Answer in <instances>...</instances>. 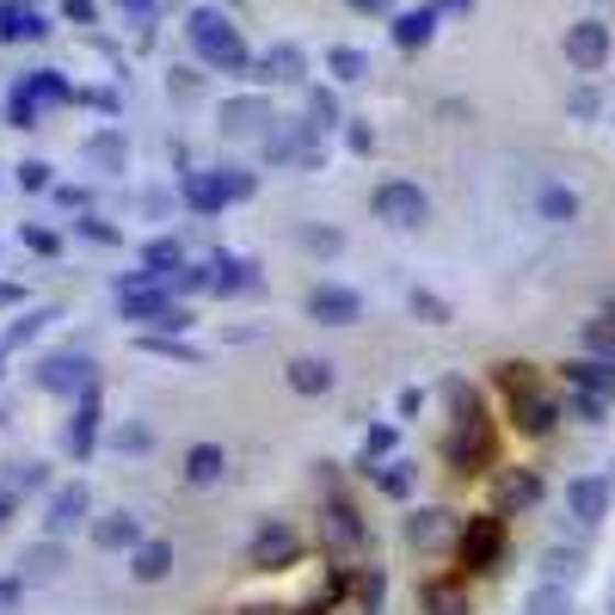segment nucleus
Instances as JSON below:
<instances>
[{"label": "nucleus", "mask_w": 615, "mask_h": 615, "mask_svg": "<svg viewBox=\"0 0 615 615\" xmlns=\"http://www.w3.org/2000/svg\"><path fill=\"white\" fill-rule=\"evenodd\" d=\"M499 394H505V406H511V425L529 431V437L554 431V418H560L554 394L541 388V376L529 364H499Z\"/></svg>", "instance_id": "obj_1"}, {"label": "nucleus", "mask_w": 615, "mask_h": 615, "mask_svg": "<svg viewBox=\"0 0 615 615\" xmlns=\"http://www.w3.org/2000/svg\"><path fill=\"white\" fill-rule=\"evenodd\" d=\"M191 44H198L203 62H215V68H228V75H241L246 68V44H241V31L228 25L222 13H191Z\"/></svg>", "instance_id": "obj_2"}, {"label": "nucleus", "mask_w": 615, "mask_h": 615, "mask_svg": "<svg viewBox=\"0 0 615 615\" xmlns=\"http://www.w3.org/2000/svg\"><path fill=\"white\" fill-rule=\"evenodd\" d=\"M499 548H505V523L474 517L468 536H461V548H456V560H461V572H487V567H499Z\"/></svg>", "instance_id": "obj_3"}, {"label": "nucleus", "mask_w": 615, "mask_h": 615, "mask_svg": "<svg viewBox=\"0 0 615 615\" xmlns=\"http://www.w3.org/2000/svg\"><path fill=\"white\" fill-rule=\"evenodd\" d=\"M425 191H418V185H406V179H388L382 191H376V215H382L388 228H418V222H425Z\"/></svg>", "instance_id": "obj_4"}, {"label": "nucleus", "mask_w": 615, "mask_h": 615, "mask_svg": "<svg viewBox=\"0 0 615 615\" xmlns=\"http://www.w3.org/2000/svg\"><path fill=\"white\" fill-rule=\"evenodd\" d=\"M567 62L572 68H603L610 62V25L603 19H579V25H567Z\"/></svg>", "instance_id": "obj_5"}, {"label": "nucleus", "mask_w": 615, "mask_h": 615, "mask_svg": "<svg viewBox=\"0 0 615 615\" xmlns=\"http://www.w3.org/2000/svg\"><path fill=\"white\" fill-rule=\"evenodd\" d=\"M610 499H615L610 480H597V474H584V480H572V487H567V505H572V517H579V523H603V517H610Z\"/></svg>", "instance_id": "obj_6"}, {"label": "nucleus", "mask_w": 615, "mask_h": 615, "mask_svg": "<svg viewBox=\"0 0 615 615\" xmlns=\"http://www.w3.org/2000/svg\"><path fill=\"white\" fill-rule=\"evenodd\" d=\"M308 308H314V321H326V326H351L357 314H364L357 290H338V283H321V290L308 295Z\"/></svg>", "instance_id": "obj_7"}, {"label": "nucleus", "mask_w": 615, "mask_h": 615, "mask_svg": "<svg viewBox=\"0 0 615 615\" xmlns=\"http://www.w3.org/2000/svg\"><path fill=\"white\" fill-rule=\"evenodd\" d=\"M567 382H572V394H597V400H610V394H615V364H603V357H584V364L567 369Z\"/></svg>", "instance_id": "obj_8"}, {"label": "nucleus", "mask_w": 615, "mask_h": 615, "mask_svg": "<svg viewBox=\"0 0 615 615\" xmlns=\"http://www.w3.org/2000/svg\"><path fill=\"white\" fill-rule=\"evenodd\" d=\"M425 610L431 615H468V584L461 579H431L425 584Z\"/></svg>", "instance_id": "obj_9"}, {"label": "nucleus", "mask_w": 615, "mask_h": 615, "mask_svg": "<svg viewBox=\"0 0 615 615\" xmlns=\"http://www.w3.org/2000/svg\"><path fill=\"white\" fill-rule=\"evenodd\" d=\"M290 388H295V394H326V388H333V364L295 357V364H290Z\"/></svg>", "instance_id": "obj_10"}, {"label": "nucleus", "mask_w": 615, "mask_h": 615, "mask_svg": "<svg viewBox=\"0 0 615 615\" xmlns=\"http://www.w3.org/2000/svg\"><path fill=\"white\" fill-rule=\"evenodd\" d=\"M431 25H437V7H418V13H400L394 19V44H431Z\"/></svg>", "instance_id": "obj_11"}, {"label": "nucleus", "mask_w": 615, "mask_h": 615, "mask_svg": "<svg viewBox=\"0 0 615 615\" xmlns=\"http://www.w3.org/2000/svg\"><path fill=\"white\" fill-rule=\"evenodd\" d=\"M222 468H228V461H222V449H215V444H198V449H191V456H185V474L198 480V487H210V480H222Z\"/></svg>", "instance_id": "obj_12"}, {"label": "nucleus", "mask_w": 615, "mask_h": 615, "mask_svg": "<svg viewBox=\"0 0 615 615\" xmlns=\"http://www.w3.org/2000/svg\"><path fill=\"white\" fill-rule=\"evenodd\" d=\"M295 554V536L290 529H265L259 541H253V567H271V560H290Z\"/></svg>", "instance_id": "obj_13"}, {"label": "nucleus", "mask_w": 615, "mask_h": 615, "mask_svg": "<svg viewBox=\"0 0 615 615\" xmlns=\"http://www.w3.org/2000/svg\"><path fill=\"white\" fill-rule=\"evenodd\" d=\"M167 567H172V548H167V541H148V548H136V579L142 584L167 579Z\"/></svg>", "instance_id": "obj_14"}, {"label": "nucleus", "mask_w": 615, "mask_h": 615, "mask_svg": "<svg viewBox=\"0 0 615 615\" xmlns=\"http://www.w3.org/2000/svg\"><path fill=\"white\" fill-rule=\"evenodd\" d=\"M185 198L198 203V210H222L228 191H222V179H210V172H191V179H185Z\"/></svg>", "instance_id": "obj_15"}, {"label": "nucleus", "mask_w": 615, "mask_h": 615, "mask_svg": "<svg viewBox=\"0 0 615 615\" xmlns=\"http://www.w3.org/2000/svg\"><path fill=\"white\" fill-rule=\"evenodd\" d=\"M87 382V364L80 357H49L44 364V388H80Z\"/></svg>", "instance_id": "obj_16"}, {"label": "nucleus", "mask_w": 615, "mask_h": 615, "mask_svg": "<svg viewBox=\"0 0 615 615\" xmlns=\"http://www.w3.org/2000/svg\"><path fill=\"white\" fill-rule=\"evenodd\" d=\"M523 615H572V597L560 591V584H541V591H529Z\"/></svg>", "instance_id": "obj_17"}, {"label": "nucleus", "mask_w": 615, "mask_h": 615, "mask_svg": "<svg viewBox=\"0 0 615 615\" xmlns=\"http://www.w3.org/2000/svg\"><path fill=\"white\" fill-rule=\"evenodd\" d=\"M326 536H333V548H357V536H364V529H357L351 505H333V511H326Z\"/></svg>", "instance_id": "obj_18"}, {"label": "nucleus", "mask_w": 615, "mask_h": 615, "mask_svg": "<svg viewBox=\"0 0 615 615\" xmlns=\"http://www.w3.org/2000/svg\"><path fill=\"white\" fill-rule=\"evenodd\" d=\"M265 75H271V80H302V49H295V44H277L271 56H265Z\"/></svg>", "instance_id": "obj_19"}, {"label": "nucleus", "mask_w": 615, "mask_h": 615, "mask_svg": "<svg viewBox=\"0 0 615 615\" xmlns=\"http://www.w3.org/2000/svg\"><path fill=\"white\" fill-rule=\"evenodd\" d=\"M0 31H7V37H44V19L31 13V7H13V13H0Z\"/></svg>", "instance_id": "obj_20"}, {"label": "nucleus", "mask_w": 615, "mask_h": 615, "mask_svg": "<svg viewBox=\"0 0 615 615\" xmlns=\"http://www.w3.org/2000/svg\"><path fill=\"white\" fill-rule=\"evenodd\" d=\"M406 536H413L418 548H437V541H444V511H418V517L406 523Z\"/></svg>", "instance_id": "obj_21"}, {"label": "nucleus", "mask_w": 615, "mask_h": 615, "mask_svg": "<svg viewBox=\"0 0 615 615\" xmlns=\"http://www.w3.org/2000/svg\"><path fill=\"white\" fill-rule=\"evenodd\" d=\"M541 215H548V222H572V215H579V198L560 191V185H548V191H541Z\"/></svg>", "instance_id": "obj_22"}, {"label": "nucleus", "mask_w": 615, "mask_h": 615, "mask_svg": "<svg viewBox=\"0 0 615 615\" xmlns=\"http://www.w3.org/2000/svg\"><path fill=\"white\" fill-rule=\"evenodd\" d=\"M80 511H87V492L68 487V492H56V511H49V523H56V529H68V523H80Z\"/></svg>", "instance_id": "obj_23"}, {"label": "nucleus", "mask_w": 615, "mask_h": 615, "mask_svg": "<svg viewBox=\"0 0 615 615\" xmlns=\"http://www.w3.org/2000/svg\"><path fill=\"white\" fill-rule=\"evenodd\" d=\"M215 290H246L253 277H246V265L241 259H215V277H210Z\"/></svg>", "instance_id": "obj_24"}, {"label": "nucleus", "mask_w": 615, "mask_h": 615, "mask_svg": "<svg viewBox=\"0 0 615 615\" xmlns=\"http://www.w3.org/2000/svg\"><path fill=\"white\" fill-rule=\"evenodd\" d=\"M584 345L603 357V364H615V326H603V321H591L584 326Z\"/></svg>", "instance_id": "obj_25"}, {"label": "nucleus", "mask_w": 615, "mask_h": 615, "mask_svg": "<svg viewBox=\"0 0 615 615\" xmlns=\"http://www.w3.org/2000/svg\"><path fill=\"white\" fill-rule=\"evenodd\" d=\"M31 99H68V80H56V68H37L31 75Z\"/></svg>", "instance_id": "obj_26"}, {"label": "nucleus", "mask_w": 615, "mask_h": 615, "mask_svg": "<svg viewBox=\"0 0 615 615\" xmlns=\"http://www.w3.org/2000/svg\"><path fill=\"white\" fill-rule=\"evenodd\" d=\"M333 75H338V80H364L369 62L357 56V49H333Z\"/></svg>", "instance_id": "obj_27"}, {"label": "nucleus", "mask_w": 615, "mask_h": 615, "mask_svg": "<svg viewBox=\"0 0 615 615\" xmlns=\"http://www.w3.org/2000/svg\"><path fill=\"white\" fill-rule=\"evenodd\" d=\"M99 541H105V548H130V541H136V517L105 523V529H99Z\"/></svg>", "instance_id": "obj_28"}, {"label": "nucleus", "mask_w": 615, "mask_h": 615, "mask_svg": "<svg viewBox=\"0 0 615 615\" xmlns=\"http://www.w3.org/2000/svg\"><path fill=\"white\" fill-rule=\"evenodd\" d=\"M179 259H185L179 241H154V246H148V265H154V271H167V265L179 271Z\"/></svg>", "instance_id": "obj_29"}, {"label": "nucleus", "mask_w": 615, "mask_h": 615, "mask_svg": "<svg viewBox=\"0 0 615 615\" xmlns=\"http://www.w3.org/2000/svg\"><path fill=\"white\" fill-rule=\"evenodd\" d=\"M19 185H25V191H44V185H49V167H44V160H31V167H19Z\"/></svg>", "instance_id": "obj_30"}, {"label": "nucleus", "mask_w": 615, "mask_h": 615, "mask_svg": "<svg viewBox=\"0 0 615 615\" xmlns=\"http://www.w3.org/2000/svg\"><path fill=\"white\" fill-rule=\"evenodd\" d=\"M308 111H314V123H333V118H338L333 92H314V99H308Z\"/></svg>", "instance_id": "obj_31"}, {"label": "nucleus", "mask_w": 615, "mask_h": 615, "mask_svg": "<svg viewBox=\"0 0 615 615\" xmlns=\"http://www.w3.org/2000/svg\"><path fill=\"white\" fill-rule=\"evenodd\" d=\"M548 572H554V579H572V572H579V560H572V554H548Z\"/></svg>", "instance_id": "obj_32"}, {"label": "nucleus", "mask_w": 615, "mask_h": 615, "mask_svg": "<svg viewBox=\"0 0 615 615\" xmlns=\"http://www.w3.org/2000/svg\"><path fill=\"white\" fill-rule=\"evenodd\" d=\"M536 480H529V474H523V480H511V499H517V505H529V499H536Z\"/></svg>", "instance_id": "obj_33"}, {"label": "nucleus", "mask_w": 615, "mask_h": 615, "mask_svg": "<svg viewBox=\"0 0 615 615\" xmlns=\"http://www.w3.org/2000/svg\"><path fill=\"white\" fill-rule=\"evenodd\" d=\"M222 191H228V198H246V191H253V179H246V172H228V179H222Z\"/></svg>", "instance_id": "obj_34"}, {"label": "nucleus", "mask_w": 615, "mask_h": 615, "mask_svg": "<svg viewBox=\"0 0 615 615\" xmlns=\"http://www.w3.org/2000/svg\"><path fill=\"white\" fill-rule=\"evenodd\" d=\"M382 487H388V492H406V487H413V474H406V468H388Z\"/></svg>", "instance_id": "obj_35"}, {"label": "nucleus", "mask_w": 615, "mask_h": 615, "mask_svg": "<svg viewBox=\"0 0 615 615\" xmlns=\"http://www.w3.org/2000/svg\"><path fill=\"white\" fill-rule=\"evenodd\" d=\"M413 308H418V314H431V321H444V302H437V295H413Z\"/></svg>", "instance_id": "obj_36"}, {"label": "nucleus", "mask_w": 615, "mask_h": 615, "mask_svg": "<svg viewBox=\"0 0 615 615\" xmlns=\"http://www.w3.org/2000/svg\"><path fill=\"white\" fill-rule=\"evenodd\" d=\"M68 19H80V25H92V0H68Z\"/></svg>", "instance_id": "obj_37"}, {"label": "nucleus", "mask_w": 615, "mask_h": 615, "mask_svg": "<svg viewBox=\"0 0 615 615\" xmlns=\"http://www.w3.org/2000/svg\"><path fill=\"white\" fill-rule=\"evenodd\" d=\"M345 7H357V13H388L394 0H345Z\"/></svg>", "instance_id": "obj_38"}, {"label": "nucleus", "mask_w": 615, "mask_h": 615, "mask_svg": "<svg viewBox=\"0 0 615 615\" xmlns=\"http://www.w3.org/2000/svg\"><path fill=\"white\" fill-rule=\"evenodd\" d=\"M444 7H474V0H444Z\"/></svg>", "instance_id": "obj_39"}, {"label": "nucleus", "mask_w": 615, "mask_h": 615, "mask_svg": "<svg viewBox=\"0 0 615 615\" xmlns=\"http://www.w3.org/2000/svg\"><path fill=\"white\" fill-rule=\"evenodd\" d=\"M7 511H13V505H7V499H0V523H7Z\"/></svg>", "instance_id": "obj_40"}]
</instances>
